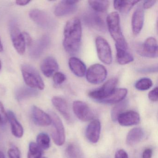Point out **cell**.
I'll use <instances>...</instances> for the list:
<instances>
[{
    "label": "cell",
    "instance_id": "obj_1",
    "mask_svg": "<svg viewBox=\"0 0 158 158\" xmlns=\"http://www.w3.org/2000/svg\"><path fill=\"white\" fill-rule=\"evenodd\" d=\"M63 46L68 53L74 54L80 49L82 28L78 18H72L66 23L64 30Z\"/></svg>",
    "mask_w": 158,
    "mask_h": 158
},
{
    "label": "cell",
    "instance_id": "obj_2",
    "mask_svg": "<svg viewBox=\"0 0 158 158\" xmlns=\"http://www.w3.org/2000/svg\"><path fill=\"white\" fill-rule=\"evenodd\" d=\"M107 25L110 35L115 42V46L127 49V44L123 34L118 13L113 12L107 17Z\"/></svg>",
    "mask_w": 158,
    "mask_h": 158
},
{
    "label": "cell",
    "instance_id": "obj_3",
    "mask_svg": "<svg viewBox=\"0 0 158 158\" xmlns=\"http://www.w3.org/2000/svg\"><path fill=\"white\" fill-rule=\"evenodd\" d=\"M21 72L26 84L29 87L34 89L43 90L45 88V84L36 69L32 65L27 64L21 66Z\"/></svg>",
    "mask_w": 158,
    "mask_h": 158
},
{
    "label": "cell",
    "instance_id": "obj_4",
    "mask_svg": "<svg viewBox=\"0 0 158 158\" xmlns=\"http://www.w3.org/2000/svg\"><path fill=\"white\" fill-rule=\"evenodd\" d=\"M118 82L117 78H111L100 87L89 92V96L91 98L101 102L108 98L115 90Z\"/></svg>",
    "mask_w": 158,
    "mask_h": 158
},
{
    "label": "cell",
    "instance_id": "obj_5",
    "mask_svg": "<svg viewBox=\"0 0 158 158\" xmlns=\"http://www.w3.org/2000/svg\"><path fill=\"white\" fill-rule=\"evenodd\" d=\"M9 29L12 42L15 48L19 54L23 55L25 52L26 47L23 33L21 32L15 21H11Z\"/></svg>",
    "mask_w": 158,
    "mask_h": 158
},
{
    "label": "cell",
    "instance_id": "obj_6",
    "mask_svg": "<svg viewBox=\"0 0 158 158\" xmlns=\"http://www.w3.org/2000/svg\"><path fill=\"white\" fill-rule=\"evenodd\" d=\"M29 16L35 23L43 29L50 30L55 27L54 19L46 12L38 9H33L29 11Z\"/></svg>",
    "mask_w": 158,
    "mask_h": 158
},
{
    "label": "cell",
    "instance_id": "obj_7",
    "mask_svg": "<svg viewBox=\"0 0 158 158\" xmlns=\"http://www.w3.org/2000/svg\"><path fill=\"white\" fill-rule=\"evenodd\" d=\"M49 115L52 121V123L53 125L52 139L57 146H62L65 140V130L63 124L60 118L55 113L50 112Z\"/></svg>",
    "mask_w": 158,
    "mask_h": 158
},
{
    "label": "cell",
    "instance_id": "obj_8",
    "mask_svg": "<svg viewBox=\"0 0 158 158\" xmlns=\"http://www.w3.org/2000/svg\"><path fill=\"white\" fill-rule=\"evenodd\" d=\"M107 76V71L102 64H96L90 66L86 72L88 82L94 85H99L105 81Z\"/></svg>",
    "mask_w": 158,
    "mask_h": 158
},
{
    "label": "cell",
    "instance_id": "obj_9",
    "mask_svg": "<svg viewBox=\"0 0 158 158\" xmlns=\"http://www.w3.org/2000/svg\"><path fill=\"white\" fill-rule=\"evenodd\" d=\"M96 46L99 60L105 64H111L112 61V55L108 41L102 37H98L96 39Z\"/></svg>",
    "mask_w": 158,
    "mask_h": 158
},
{
    "label": "cell",
    "instance_id": "obj_10",
    "mask_svg": "<svg viewBox=\"0 0 158 158\" xmlns=\"http://www.w3.org/2000/svg\"><path fill=\"white\" fill-rule=\"evenodd\" d=\"M51 43L49 35H45L32 43L29 49V54L33 59H39L48 48Z\"/></svg>",
    "mask_w": 158,
    "mask_h": 158
},
{
    "label": "cell",
    "instance_id": "obj_11",
    "mask_svg": "<svg viewBox=\"0 0 158 158\" xmlns=\"http://www.w3.org/2000/svg\"><path fill=\"white\" fill-rule=\"evenodd\" d=\"M85 23L89 27L101 32L106 31V25L101 16L95 11H88L83 16Z\"/></svg>",
    "mask_w": 158,
    "mask_h": 158
},
{
    "label": "cell",
    "instance_id": "obj_12",
    "mask_svg": "<svg viewBox=\"0 0 158 158\" xmlns=\"http://www.w3.org/2000/svg\"><path fill=\"white\" fill-rule=\"evenodd\" d=\"M73 110L76 116L78 119L87 122L94 118V114L89 106L81 101H75L73 105Z\"/></svg>",
    "mask_w": 158,
    "mask_h": 158
},
{
    "label": "cell",
    "instance_id": "obj_13",
    "mask_svg": "<svg viewBox=\"0 0 158 158\" xmlns=\"http://www.w3.org/2000/svg\"><path fill=\"white\" fill-rule=\"evenodd\" d=\"M140 55L150 58H156L158 57V45L154 38L149 37L138 48Z\"/></svg>",
    "mask_w": 158,
    "mask_h": 158
},
{
    "label": "cell",
    "instance_id": "obj_14",
    "mask_svg": "<svg viewBox=\"0 0 158 158\" xmlns=\"http://www.w3.org/2000/svg\"><path fill=\"white\" fill-rule=\"evenodd\" d=\"M77 1H62L54 9V13L57 17H62L73 13L77 9Z\"/></svg>",
    "mask_w": 158,
    "mask_h": 158
},
{
    "label": "cell",
    "instance_id": "obj_15",
    "mask_svg": "<svg viewBox=\"0 0 158 158\" xmlns=\"http://www.w3.org/2000/svg\"><path fill=\"white\" fill-rule=\"evenodd\" d=\"M57 61L52 56H48L43 60L40 64V69L43 74L48 77H51L59 70Z\"/></svg>",
    "mask_w": 158,
    "mask_h": 158
},
{
    "label": "cell",
    "instance_id": "obj_16",
    "mask_svg": "<svg viewBox=\"0 0 158 158\" xmlns=\"http://www.w3.org/2000/svg\"><path fill=\"white\" fill-rule=\"evenodd\" d=\"M101 130V124L98 120L91 121L86 129V136L92 143H96L99 139Z\"/></svg>",
    "mask_w": 158,
    "mask_h": 158
},
{
    "label": "cell",
    "instance_id": "obj_17",
    "mask_svg": "<svg viewBox=\"0 0 158 158\" xmlns=\"http://www.w3.org/2000/svg\"><path fill=\"white\" fill-rule=\"evenodd\" d=\"M32 114L35 123L40 126H48L52 123L49 114L35 105L32 108Z\"/></svg>",
    "mask_w": 158,
    "mask_h": 158
},
{
    "label": "cell",
    "instance_id": "obj_18",
    "mask_svg": "<svg viewBox=\"0 0 158 158\" xmlns=\"http://www.w3.org/2000/svg\"><path fill=\"white\" fill-rule=\"evenodd\" d=\"M144 21V11L142 6L140 5L136 9L132 17V31L134 35L140 33L143 26Z\"/></svg>",
    "mask_w": 158,
    "mask_h": 158
},
{
    "label": "cell",
    "instance_id": "obj_19",
    "mask_svg": "<svg viewBox=\"0 0 158 158\" xmlns=\"http://www.w3.org/2000/svg\"><path fill=\"white\" fill-rule=\"evenodd\" d=\"M117 121L123 126H130L138 124L140 121V116L136 112L127 111L122 113L118 117Z\"/></svg>",
    "mask_w": 158,
    "mask_h": 158
},
{
    "label": "cell",
    "instance_id": "obj_20",
    "mask_svg": "<svg viewBox=\"0 0 158 158\" xmlns=\"http://www.w3.org/2000/svg\"><path fill=\"white\" fill-rule=\"evenodd\" d=\"M52 102L64 119L68 122H71L72 118L66 101L61 97L56 96L52 98Z\"/></svg>",
    "mask_w": 158,
    "mask_h": 158
},
{
    "label": "cell",
    "instance_id": "obj_21",
    "mask_svg": "<svg viewBox=\"0 0 158 158\" xmlns=\"http://www.w3.org/2000/svg\"><path fill=\"white\" fill-rule=\"evenodd\" d=\"M69 66L72 72L78 77H83L86 72V66L82 60L73 57L69 60Z\"/></svg>",
    "mask_w": 158,
    "mask_h": 158
},
{
    "label": "cell",
    "instance_id": "obj_22",
    "mask_svg": "<svg viewBox=\"0 0 158 158\" xmlns=\"http://www.w3.org/2000/svg\"><path fill=\"white\" fill-rule=\"evenodd\" d=\"M8 120L10 124L11 129L13 135L16 137L20 138L23 135L24 130L21 124L18 122L13 112L8 111L7 112Z\"/></svg>",
    "mask_w": 158,
    "mask_h": 158
},
{
    "label": "cell",
    "instance_id": "obj_23",
    "mask_svg": "<svg viewBox=\"0 0 158 158\" xmlns=\"http://www.w3.org/2000/svg\"><path fill=\"white\" fill-rule=\"evenodd\" d=\"M127 94V89L116 88L110 96L100 102L108 104L119 103L124 99Z\"/></svg>",
    "mask_w": 158,
    "mask_h": 158
},
{
    "label": "cell",
    "instance_id": "obj_24",
    "mask_svg": "<svg viewBox=\"0 0 158 158\" xmlns=\"http://www.w3.org/2000/svg\"><path fill=\"white\" fill-rule=\"evenodd\" d=\"M144 136L143 129L140 127H135L130 130L127 134L126 143L128 146H133L140 142Z\"/></svg>",
    "mask_w": 158,
    "mask_h": 158
},
{
    "label": "cell",
    "instance_id": "obj_25",
    "mask_svg": "<svg viewBox=\"0 0 158 158\" xmlns=\"http://www.w3.org/2000/svg\"><path fill=\"white\" fill-rule=\"evenodd\" d=\"M116 50V58L117 62L121 65H125L134 61L133 56L128 52L127 49L115 46Z\"/></svg>",
    "mask_w": 158,
    "mask_h": 158
},
{
    "label": "cell",
    "instance_id": "obj_26",
    "mask_svg": "<svg viewBox=\"0 0 158 158\" xmlns=\"http://www.w3.org/2000/svg\"><path fill=\"white\" fill-rule=\"evenodd\" d=\"M15 98L18 101H22L27 98L35 97L38 95L36 89L29 87L22 86L19 87L15 92Z\"/></svg>",
    "mask_w": 158,
    "mask_h": 158
},
{
    "label": "cell",
    "instance_id": "obj_27",
    "mask_svg": "<svg viewBox=\"0 0 158 158\" xmlns=\"http://www.w3.org/2000/svg\"><path fill=\"white\" fill-rule=\"evenodd\" d=\"M139 1H114V6L116 10L122 13H128Z\"/></svg>",
    "mask_w": 158,
    "mask_h": 158
},
{
    "label": "cell",
    "instance_id": "obj_28",
    "mask_svg": "<svg viewBox=\"0 0 158 158\" xmlns=\"http://www.w3.org/2000/svg\"><path fill=\"white\" fill-rule=\"evenodd\" d=\"M89 4L91 9L94 11L99 13H104L106 12L109 9L110 6V2L109 1H89Z\"/></svg>",
    "mask_w": 158,
    "mask_h": 158
},
{
    "label": "cell",
    "instance_id": "obj_29",
    "mask_svg": "<svg viewBox=\"0 0 158 158\" xmlns=\"http://www.w3.org/2000/svg\"><path fill=\"white\" fill-rule=\"evenodd\" d=\"M66 154L68 158H85L80 147L74 143H71L68 145L66 149Z\"/></svg>",
    "mask_w": 158,
    "mask_h": 158
},
{
    "label": "cell",
    "instance_id": "obj_30",
    "mask_svg": "<svg viewBox=\"0 0 158 158\" xmlns=\"http://www.w3.org/2000/svg\"><path fill=\"white\" fill-rule=\"evenodd\" d=\"M127 105V100H123L118 103L113 108L111 112V117L112 120L114 122L117 121L119 115L123 112Z\"/></svg>",
    "mask_w": 158,
    "mask_h": 158
},
{
    "label": "cell",
    "instance_id": "obj_31",
    "mask_svg": "<svg viewBox=\"0 0 158 158\" xmlns=\"http://www.w3.org/2000/svg\"><path fill=\"white\" fill-rule=\"evenodd\" d=\"M37 144L41 149L47 150L50 146V138L48 134L40 133L38 135L36 139Z\"/></svg>",
    "mask_w": 158,
    "mask_h": 158
},
{
    "label": "cell",
    "instance_id": "obj_32",
    "mask_svg": "<svg viewBox=\"0 0 158 158\" xmlns=\"http://www.w3.org/2000/svg\"><path fill=\"white\" fill-rule=\"evenodd\" d=\"M42 149L39 147L37 143L30 142L29 145L27 158H41Z\"/></svg>",
    "mask_w": 158,
    "mask_h": 158
},
{
    "label": "cell",
    "instance_id": "obj_33",
    "mask_svg": "<svg viewBox=\"0 0 158 158\" xmlns=\"http://www.w3.org/2000/svg\"><path fill=\"white\" fill-rule=\"evenodd\" d=\"M152 82L151 79L147 77H144L139 79L136 82L135 87L138 90H146L149 89L152 87Z\"/></svg>",
    "mask_w": 158,
    "mask_h": 158
},
{
    "label": "cell",
    "instance_id": "obj_34",
    "mask_svg": "<svg viewBox=\"0 0 158 158\" xmlns=\"http://www.w3.org/2000/svg\"><path fill=\"white\" fill-rule=\"evenodd\" d=\"M66 80V77L64 74L61 72H56L53 75V81L56 85L62 84Z\"/></svg>",
    "mask_w": 158,
    "mask_h": 158
},
{
    "label": "cell",
    "instance_id": "obj_35",
    "mask_svg": "<svg viewBox=\"0 0 158 158\" xmlns=\"http://www.w3.org/2000/svg\"><path fill=\"white\" fill-rule=\"evenodd\" d=\"M8 121L7 113L5 111L2 102L0 101V124L4 125Z\"/></svg>",
    "mask_w": 158,
    "mask_h": 158
},
{
    "label": "cell",
    "instance_id": "obj_36",
    "mask_svg": "<svg viewBox=\"0 0 158 158\" xmlns=\"http://www.w3.org/2000/svg\"><path fill=\"white\" fill-rule=\"evenodd\" d=\"M8 153L10 158H21L20 151L15 146H12L10 148Z\"/></svg>",
    "mask_w": 158,
    "mask_h": 158
},
{
    "label": "cell",
    "instance_id": "obj_37",
    "mask_svg": "<svg viewBox=\"0 0 158 158\" xmlns=\"http://www.w3.org/2000/svg\"><path fill=\"white\" fill-rule=\"evenodd\" d=\"M158 87L154 88L148 93V98L152 102H157L158 99Z\"/></svg>",
    "mask_w": 158,
    "mask_h": 158
},
{
    "label": "cell",
    "instance_id": "obj_38",
    "mask_svg": "<svg viewBox=\"0 0 158 158\" xmlns=\"http://www.w3.org/2000/svg\"><path fill=\"white\" fill-rule=\"evenodd\" d=\"M114 158H128V157L125 151L120 149L116 152Z\"/></svg>",
    "mask_w": 158,
    "mask_h": 158
},
{
    "label": "cell",
    "instance_id": "obj_39",
    "mask_svg": "<svg viewBox=\"0 0 158 158\" xmlns=\"http://www.w3.org/2000/svg\"><path fill=\"white\" fill-rule=\"evenodd\" d=\"M156 2V1H146L143 3L142 7L144 10L150 9L154 5Z\"/></svg>",
    "mask_w": 158,
    "mask_h": 158
},
{
    "label": "cell",
    "instance_id": "obj_40",
    "mask_svg": "<svg viewBox=\"0 0 158 158\" xmlns=\"http://www.w3.org/2000/svg\"><path fill=\"white\" fill-rule=\"evenodd\" d=\"M24 37L25 40L26 46H30L33 43V40L30 35L26 32L23 33Z\"/></svg>",
    "mask_w": 158,
    "mask_h": 158
},
{
    "label": "cell",
    "instance_id": "obj_41",
    "mask_svg": "<svg viewBox=\"0 0 158 158\" xmlns=\"http://www.w3.org/2000/svg\"><path fill=\"white\" fill-rule=\"evenodd\" d=\"M152 154V151L151 149H146L142 153V158H151Z\"/></svg>",
    "mask_w": 158,
    "mask_h": 158
},
{
    "label": "cell",
    "instance_id": "obj_42",
    "mask_svg": "<svg viewBox=\"0 0 158 158\" xmlns=\"http://www.w3.org/2000/svg\"><path fill=\"white\" fill-rule=\"evenodd\" d=\"M157 66H154V67H149V68H145L144 69H141L139 71V72L141 73H151V72H157Z\"/></svg>",
    "mask_w": 158,
    "mask_h": 158
},
{
    "label": "cell",
    "instance_id": "obj_43",
    "mask_svg": "<svg viewBox=\"0 0 158 158\" xmlns=\"http://www.w3.org/2000/svg\"><path fill=\"white\" fill-rule=\"evenodd\" d=\"M31 2V1H27V0H18L15 2V3L19 6H24L27 5Z\"/></svg>",
    "mask_w": 158,
    "mask_h": 158
},
{
    "label": "cell",
    "instance_id": "obj_44",
    "mask_svg": "<svg viewBox=\"0 0 158 158\" xmlns=\"http://www.w3.org/2000/svg\"><path fill=\"white\" fill-rule=\"evenodd\" d=\"M3 50V46H2V43L1 40L0 39V52H2Z\"/></svg>",
    "mask_w": 158,
    "mask_h": 158
},
{
    "label": "cell",
    "instance_id": "obj_45",
    "mask_svg": "<svg viewBox=\"0 0 158 158\" xmlns=\"http://www.w3.org/2000/svg\"><path fill=\"white\" fill-rule=\"evenodd\" d=\"M0 158H5V155L1 151H0Z\"/></svg>",
    "mask_w": 158,
    "mask_h": 158
},
{
    "label": "cell",
    "instance_id": "obj_46",
    "mask_svg": "<svg viewBox=\"0 0 158 158\" xmlns=\"http://www.w3.org/2000/svg\"><path fill=\"white\" fill-rule=\"evenodd\" d=\"M2 67V64L1 60H0V71L1 70Z\"/></svg>",
    "mask_w": 158,
    "mask_h": 158
},
{
    "label": "cell",
    "instance_id": "obj_47",
    "mask_svg": "<svg viewBox=\"0 0 158 158\" xmlns=\"http://www.w3.org/2000/svg\"><path fill=\"white\" fill-rule=\"evenodd\" d=\"M46 158V157H42V158Z\"/></svg>",
    "mask_w": 158,
    "mask_h": 158
},
{
    "label": "cell",
    "instance_id": "obj_48",
    "mask_svg": "<svg viewBox=\"0 0 158 158\" xmlns=\"http://www.w3.org/2000/svg\"></svg>",
    "mask_w": 158,
    "mask_h": 158
}]
</instances>
